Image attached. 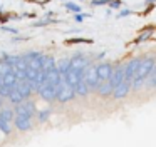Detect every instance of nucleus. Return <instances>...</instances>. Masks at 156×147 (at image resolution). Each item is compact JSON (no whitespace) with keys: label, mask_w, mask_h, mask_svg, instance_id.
<instances>
[{"label":"nucleus","mask_w":156,"mask_h":147,"mask_svg":"<svg viewBox=\"0 0 156 147\" xmlns=\"http://www.w3.org/2000/svg\"><path fill=\"white\" fill-rule=\"evenodd\" d=\"M15 84H17V77H15L14 70H12V72H9L7 75H4V85H5V87H9V89H14Z\"/></svg>","instance_id":"nucleus-19"},{"label":"nucleus","mask_w":156,"mask_h":147,"mask_svg":"<svg viewBox=\"0 0 156 147\" xmlns=\"http://www.w3.org/2000/svg\"><path fill=\"white\" fill-rule=\"evenodd\" d=\"M61 80H62V75L59 74V70H57V67H55V65L45 70V82H47V84L57 87L59 84H61Z\"/></svg>","instance_id":"nucleus-11"},{"label":"nucleus","mask_w":156,"mask_h":147,"mask_svg":"<svg viewBox=\"0 0 156 147\" xmlns=\"http://www.w3.org/2000/svg\"><path fill=\"white\" fill-rule=\"evenodd\" d=\"M15 89L19 90V92L22 94V97L24 99H29V97L34 94V89H32V85H30V82L29 80H17V84H15Z\"/></svg>","instance_id":"nucleus-13"},{"label":"nucleus","mask_w":156,"mask_h":147,"mask_svg":"<svg viewBox=\"0 0 156 147\" xmlns=\"http://www.w3.org/2000/svg\"><path fill=\"white\" fill-rule=\"evenodd\" d=\"M55 67H57L59 74L64 77V74L67 72V69H69V59H61L59 62H55Z\"/></svg>","instance_id":"nucleus-20"},{"label":"nucleus","mask_w":156,"mask_h":147,"mask_svg":"<svg viewBox=\"0 0 156 147\" xmlns=\"http://www.w3.org/2000/svg\"><path fill=\"white\" fill-rule=\"evenodd\" d=\"M2 107H4V100L0 99V109H2Z\"/></svg>","instance_id":"nucleus-34"},{"label":"nucleus","mask_w":156,"mask_h":147,"mask_svg":"<svg viewBox=\"0 0 156 147\" xmlns=\"http://www.w3.org/2000/svg\"><path fill=\"white\" fill-rule=\"evenodd\" d=\"M19 59H20V55H10V53H4L0 60H4L5 63H9L10 67H14L15 63L19 62Z\"/></svg>","instance_id":"nucleus-21"},{"label":"nucleus","mask_w":156,"mask_h":147,"mask_svg":"<svg viewBox=\"0 0 156 147\" xmlns=\"http://www.w3.org/2000/svg\"><path fill=\"white\" fill-rule=\"evenodd\" d=\"M67 43H92L91 39H79V37H72L67 40Z\"/></svg>","instance_id":"nucleus-25"},{"label":"nucleus","mask_w":156,"mask_h":147,"mask_svg":"<svg viewBox=\"0 0 156 147\" xmlns=\"http://www.w3.org/2000/svg\"><path fill=\"white\" fill-rule=\"evenodd\" d=\"M7 99L10 100V102L14 104V105H17V104H20V102H24V100H25L24 97H22V94L19 92V90L15 89V87L10 90V94H9V97H7Z\"/></svg>","instance_id":"nucleus-18"},{"label":"nucleus","mask_w":156,"mask_h":147,"mask_svg":"<svg viewBox=\"0 0 156 147\" xmlns=\"http://www.w3.org/2000/svg\"><path fill=\"white\" fill-rule=\"evenodd\" d=\"M122 79H124V65H122V63H118L116 67H112L111 77H109V84H111L112 89H114L118 84H121Z\"/></svg>","instance_id":"nucleus-10"},{"label":"nucleus","mask_w":156,"mask_h":147,"mask_svg":"<svg viewBox=\"0 0 156 147\" xmlns=\"http://www.w3.org/2000/svg\"><path fill=\"white\" fill-rule=\"evenodd\" d=\"M74 92H76V95H79V97H87L89 95V87H87V84H86V79H84V74L81 75V79L77 80V84L74 85Z\"/></svg>","instance_id":"nucleus-14"},{"label":"nucleus","mask_w":156,"mask_h":147,"mask_svg":"<svg viewBox=\"0 0 156 147\" xmlns=\"http://www.w3.org/2000/svg\"><path fill=\"white\" fill-rule=\"evenodd\" d=\"M84 79H86V84H87L89 90H96L98 85L101 84L98 77V72H96V63H89L84 70Z\"/></svg>","instance_id":"nucleus-3"},{"label":"nucleus","mask_w":156,"mask_h":147,"mask_svg":"<svg viewBox=\"0 0 156 147\" xmlns=\"http://www.w3.org/2000/svg\"><path fill=\"white\" fill-rule=\"evenodd\" d=\"M149 87L156 89V65H154V69H153V72L149 74Z\"/></svg>","instance_id":"nucleus-26"},{"label":"nucleus","mask_w":156,"mask_h":147,"mask_svg":"<svg viewBox=\"0 0 156 147\" xmlns=\"http://www.w3.org/2000/svg\"><path fill=\"white\" fill-rule=\"evenodd\" d=\"M108 5L111 7V9H119V7H121V2H119V0H114V2H112V0H109Z\"/></svg>","instance_id":"nucleus-28"},{"label":"nucleus","mask_w":156,"mask_h":147,"mask_svg":"<svg viewBox=\"0 0 156 147\" xmlns=\"http://www.w3.org/2000/svg\"><path fill=\"white\" fill-rule=\"evenodd\" d=\"M66 9H67V10H71V12H76V13H79V12H81V7H79V5H76V3H72V2H67V3H66Z\"/></svg>","instance_id":"nucleus-27"},{"label":"nucleus","mask_w":156,"mask_h":147,"mask_svg":"<svg viewBox=\"0 0 156 147\" xmlns=\"http://www.w3.org/2000/svg\"><path fill=\"white\" fill-rule=\"evenodd\" d=\"M96 92H98L99 97H111V94H112V85L109 84V80H104V82H101V84L98 85Z\"/></svg>","instance_id":"nucleus-15"},{"label":"nucleus","mask_w":156,"mask_h":147,"mask_svg":"<svg viewBox=\"0 0 156 147\" xmlns=\"http://www.w3.org/2000/svg\"><path fill=\"white\" fill-rule=\"evenodd\" d=\"M14 117H15V112H14V109L12 107H2L0 109V119H4V120H7V122H14Z\"/></svg>","instance_id":"nucleus-16"},{"label":"nucleus","mask_w":156,"mask_h":147,"mask_svg":"<svg viewBox=\"0 0 156 147\" xmlns=\"http://www.w3.org/2000/svg\"><path fill=\"white\" fill-rule=\"evenodd\" d=\"M89 63H91V59H89L87 55H81V53H77V55H74L72 59H69V65L76 70H84Z\"/></svg>","instance_id":"nucleus-8"},{"label":"nucleus","mask_w":156,"mask_h":147,"mask_svg":"<svg viewBox=\"0 0 156 147\" xmlns=\"http://www.w3.org/2000/svg\"><path fill=\"white\" fill-rule=\"evenodd\" d=\"M156 65V57H143L141 62H139V67L138 70H136L134 77H133L131 80V90H139V87H143V84H144V80L149 77V74L153 72V69H154Z\"/></svg>","instance_id":"nucleus-1"},{"label":"nucleus","mask_w":156,"mask_h":147,"mask_svg":"<svg viewBox=\"0 0 156 147\" xmlns=\"http://www.w3.org/2000/svg\"><path fill=\"white\" fill-rule=\"evenodd\" d=\"M96 72H98V77H99L101 82L109 80L111 72H112V63L111 62H99V63H96Z\"/></svg>","instance_id":"nucleus-7"},{"label":"nucleus","mask_w":156,"mask_h":147,"mask_svg":"<svg viewBox=\"0 0 156 147\" xmlns=\"http://www.w3.org/2000/svg\"><path fill=\"white\" fill-rule=\"evenodd\" d=\"M55 65V59L52 55H44L42 53L41 55V69L42 70H47V69H51V67H54Z\"/></svg>","instance_id":"nucleus-17"},{"label":"nucleus","mask_w":156,"mask_h":147,"mask_svg":"<svg viewBox=\"0 0 156 147\" xmlns=\"http://www.w3.org/2000/svg\"><path fill=\"white\" fill-rule=\"evenodd\" d=\"M76 99V92H74V87L69 85L64 79L61 80V84L57 85L55 89V100H59L61 104H67L71 100Z\"/></svg>","instance_id":"nucleus-2"},{"label":"nucleus","mask_w":156,"mask_h":147,"mask_svg":"<svg viewBox=\"0 0 156 147\" xmlns=\"http://www.w3.org/2000/svg\"><path fill=\"white\" fill-rule=\"evenodd\" d=\"M128 15H131V10H121V13H119V17H128Z\"/></svg>","instance_id":"nucleus-30"},{"label":"nucleus","mask_w":156,"mask_h":147,"mask_svg":"<svg viewBox=\"0 0 156 147\" xmlns=\"http://www.w3.org/2000/svg\"><path fill=\"white\" fill-rule=\"evenodd\" d=\"M0 132L5 134V135L12 134V124L7 122V120H4V119H0Z\"/></svg>","instance_id":"nucleus-22"},{"label":"nucleus","mask_w":156,"mask_h":147,"mask_svg":"<svg viewBox=\"0 0 156 147\" xmlns=\"http://www.w3.org/2000/svg\"><path fill=\"white\" fill-rule=\"evenodd\" d=\"M139 62H141V59H139V57H134V59H131L124 65V80H128V82L133 80V77H134L136 70H138V67H139Z\"/></svg>","instance_id":"nucleus-9"},{"label":"nucleus","mask_w":156,"mask_h":147,"mask_svg":"<svg viewBox=\"0 0 156 147\" xmlns=\"http://www.w3.org/2000/svg\"><path fill=\"white\" fill-rule=\"evenodd\" d=\"M14 112L15 114H22V115H29V117H32V119H34L35 114H37V109H35V104L32 102V100L25 99L24 102H20V104H17V105H15Z\"/></svg>","instance_id":"nucleus-4"},{"label":"nucleus","mask_w":156,"mask_h":147,"mask_svg":"<svg viewBox=\"0 0 156 147\" xmlns=\"http://www.w3.org/2000/svg\"><path fill=\"white\" fill-rule=\"evenodd\" d=\"M55 89H57V87H54V85H51V84L45 82L44 87L39 90V94H41V97L45 100V102H54L55 100Z\"/></svg>","instance_id":"nucleus-12"},{"label":"nucleus","mask_w":156,"mask_h":147,"mask_svg":"<svg viewBox=\"0 0 156 147\" xmlns=\"http://www.w3.org/2000/svg\"><path fill=\"white\" fill-rule=\"evenodd\" d=\"M76 20H77V22H82V15H76Z\"/></svg>","instance_id":"nucleus-33"},{"label":"nucleus","mask_w":156,"mask_h":147,"mask_svg":"<svg viewBox=\"0 0 156 147\" xmlns=\"http://www.w3.org/2000/svg\"><path fill=\"white\" fill-rule=\"evenodd\" d=\"M4 30H7V32H10V33H17V30L15 29H9V27H2Z\"/></svg>","instance_id":"nucleus-32"},{"label":"nucleus","mask_w":156,"mask_h":147,"mask_svg":"<svg viewBox=\"0 0 156 147\" xmlns=\"http://www.w3.org/2000/svg\"><path fill=\"white\" fill-rule=\"evenodd\" d=\"M149 37V33H143L141 37H138V40H136V42H144V39H148Z\"/></svg>","instance_id":"nucleus-31"},{"label":"nucleus","mask_w":156,"mask_h":147,"mask_svg":"<svg viewBox=\"0 0 156 147\" xmlns=\"http://www.w3.org/2000/svg\"><path fill=\"white\" fill-rule=\"evenodd\" d=\"M9 72H12V67L9 63H5L4 60H0V77L4 79V75H7Z\"/></svg>","instance_id":"nucleus-23"},{"label":"nucleus","mask_w":156,"mask_h":147,"mask_svg":"<svg viewBox=\"0 0 156 147\" xmlns=\"http://www.w3.org/2000/svg\"><path fill=\"white\" fill-rule=\"evenodd\" d=\"M15 125V129L20 130V132H27V130L32 129V117L29 115H22V114H15L14 117V122H12Z\"/></svg>","instance_id":"nucleus-5"},{"label":"nucleus","mask_w":156,"mask_h":147,"mask_svg":"<svg viewBox=\"0 0 156 147\" xmlns=\"http://www.w3.org/2000/svg\"><path fill=\"white\" fill-rule=\"evenodd\" d=\"M129 92H131V82H128V80L122 79L121 84H118V85L112 89L111 97H112L114 100H121V99H124V97L128 95Z\"/></svg>","instance_id":"nucleus-6"},{"label":"nucleus","mask_w":156,"mask_h":147,"mask_svg":"<svg viewBox=\"0 0 156 147\" xmlns=\"http://www.w3.org/2000/svg\"><path fill=\"white\" fill-rule=\"evenodd\" d=\"M37 115V119H39V122H45V120L49 119V115H51V110H41L39 114H35Z\"/></svg>","instance_id":"nucleus-24"},{"label":"nucleus","mask_w":156,"mask_h":147,"mask_svg":"<svg viewBox=\"0 0 156 147\" xmlns=\"http://www.w3.org/2000/svg\"><path fill=\"white\" fill-rule=\"evenodd\" d=\"M109 0H92V5H106Z\"/></svg>","instance_id":"nucleus-29"}]
</instances>
